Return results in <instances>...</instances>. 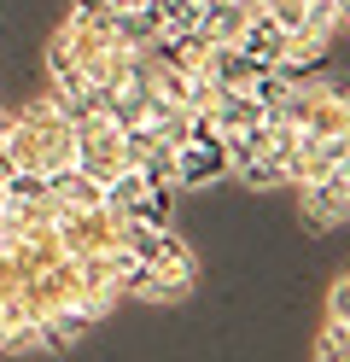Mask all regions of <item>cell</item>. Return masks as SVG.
<instances>
[{"instance_id":"3957f363","label":"cell","mask_w":350,"mask_h":362,"mask_svg":"<svg viewBox=\"0 0 350 362\" xmlns=\"http://www.w3.org/2000/svg\"><path fill=\"white\" fill-rule=\"evenodd\" d=\"M53 234H59V252H64V257H88V252H105V245H117V216H111L105 205H93V211H70V205H59Z\"/></svg>"},{"instance_id":"6da1fadb","label":"cell","mask_w":350,"mask_h":362,"mask_svg":"<svg viewBox=\"0 0 350 362\" xmlns=\"http://www.w3.org/2000/svg\"><path fill=\"white\" fill-rule=\"evenodd\" d=\"M70 164H76L88 181H100V187L129 170V158H123V129L111 123V111L76 117V152H70Z\"/></svg>"},{"instance_id":"277c9868","label":"cell","mask_w":350,"mask_h":362,"mask_svg":"<svg viewBox=\"0 0 350 362\" xmlns=\"http://www.w3.org/2000/svg\"><path fill=\"white\" fill-rule=\"evenodd\" d=\"M228 181V158H222V141H187L175 146V193H204Z\"/></svg>"},{"instance_id":"ba28073f","label":"cell","mask_w":350,"mask_h":362,"mask_svg":"<svg viewBox=\"0 0 350 362\" xmlns=\"http://www.w3.org/2000/svg\"><path fill=\"white\" fill-rule=\"evenodd\" d=\"M327 322H344L350 327V281L333 275V286H327Z\"/></svg>"},{"instance_id":"8992f818","label":"cell","mask_w":350,"mask_h":362,"mask_svg":"<svg viewBox=\"0 0 350 362\" xmlns=\"http://www.w3.org/2000/svg\"><path fill=\"white\" fill-rule=\"evenodd\" d=\"M41 199H53V187H47L41 170H12L6 181H0V205H41Z\"/></svg>"},{"instance_id":"52a82bcc","label":"cell","mask_w":350,"mask_h":362,"mask_svg":"<svg viewBox=\"0 0 350 362\" xmlns=\"http://www.w3.org/2000/svg\"><path fill=\"white\" fill-rule=\"evenodd\" d=\"M315 362H350V327H344V322H321Z\"/></svg>"},{"instance_id":"7a4b0ae2","label":"cell","mask_w":350,"mask_h":362,"mask_svg":"<svg viewBox=\"0 0 350 362\" xmlns=\"http://www.w3.org/2000/svg\"><path fill=\"white\" fill-rule=\"evenodd\" d=\"M298 216H303V228L310 234H327V228H339L344 211H350V170H333V175H321V181H298Z\"/></svg>"},{"instance_id":"5b68a950","label":"cell","mask_w":350,"mask_h":362,"mask_svg":"<svg viewBox=\"0 0 350 362\" xmlns=\"http://www.w3.org/2000/svg\"><path fill=\"white\" fill-rule=\"evenodd\" d=\"M163 234H170V228H152V222H117V245H123L134 263H158Z\"/></svg>"}]
</instances>
